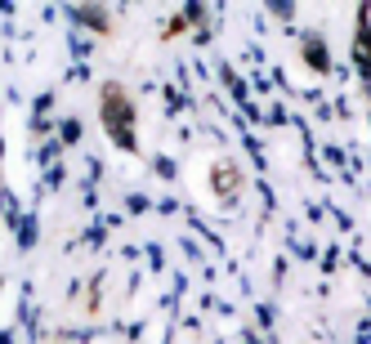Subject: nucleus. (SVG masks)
<instances>
[{
	"label": "nucleus",
	"mask_w": 371,
	"mask_h": 344,
	"mask_svg": "<svg viewBox=\"0 0 371 344\" xmlns=\"http://www.w3.org/2000/svg\"><path fill=\"white\" fill-rule=\"evenodd\" d=\"M130 117H134V108H130V98L121 90H103V121L112 130V139L121 143V147H134V135H130Z\"/></svg>",
	"instance_id": "obj_1"
},
{
	"label": "nucleus",
	"mask_w": 371,
	"mask_h": 344,
	"mask_svg": "<svg viewBox=\"0 0 371 344\" xmlns=\"http://www.w3.org/2000/svg\"><path fill=\"white\" fill-rule=\"evenodd\" d=\"M305 58L313 63L317 72H327V49H322V41H305Z\"/></svg>",
	"instance_id": "obj_2"
}]
</instances>
